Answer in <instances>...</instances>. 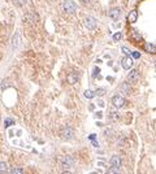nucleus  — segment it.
I'll return each mask as SVG.
<instances>
[{
    "instance_id": "obj_1",
    "label": "nucleus",
    "mask_w": 156,
    "mask_h": 174,
    "mask_svg": "<svg viewBox=\"0 0 156 174\" xmlns=\"http://www.w3.org/2000/svg\"><path fill=\"white\" fill-rule=\"evenodd\" d=\"M60 137L64 139V141H70V139L74 137V130H73L72 127H69V126L62 127L61 131H60Z\"/></svg>"
},
{
    "instance_id": "obj_2",
    "label": "nucleus",
    "mask_w": 156,
    "mask_h": 174,
    "mask_svg": "<svg viewBox=\"0 0 156 174\" xmlns=\"http://www.w3.org/2000/svg\"><path fill=\"white\" fill-rule=\"evenodd\" d=\"M62 9H64V12L66 13H74L76 12V4L73 3V0H65L64 3H62Z\"/></svg>"
},
{
    "instance_id": "obj_3",
    "label": "nucleus",
    "mask_w": 156,
    "mask_h": 174,
    "mask_svg": "<svg viewBox=\"0 0 156 174\" xmlns=\"http://www.w3.org/2000/svg\"><path fill=\"white\" fill-rule=\"evenodd\" d=\"M112 104H113L116 108H122L125 105V98L122 95H115L113 98H112Z\"/></svg>"
},
{
    "instance_id": "obj_4",
    "label": "nucleus",
    "mask_w": 156,
    "mask_h": 174,
    "mask_svg": "<svg viewBox=\"0 0 156 174\" xmlns=\"http://www.w3.org/2000/svg\"><path fill=\"white\" fill-rule=\"evenodd\" d=\"M73 165H74V158L72 156H65L61 160V166L64 168L65 170H69V168H72Z\"/></svg>"
},
{
    "instance_id": "obj_5",
    "label": "nucleus",
    "mask_w": 156,
    "mask_h": 174,
    "mask_svg": "<svg viewBox=\"0 0 156 174\" xmlns=\"http://www.w3.org/2000/svg\"><path fill=\"white\" fill-rule=\"evenodd\" d=\"M83 23H85V27L89 29V30H94V29L96 27V25H98V22H96V20L94 17H86Z\"/></svg>"
},
{
    "instance_id": "obj_6",
    "label": "nucleus",
    "mask_w": 156,
    "mask_h": 174,
    "mask_svg": "<svg viewBox=\"0 0 156 174\" xmlns=\"http://www.w3.org/2000/svg\"><path fill=\"white\" fill-rule=\"evenodd\" d=\"M109 162H111V166H115V168H119V169L122 166V158H121L119 155H115V156H112L111 160H109Z\"/></svg>"
},
{
    "instance_id": "obj_7",
    "label": "nucleus",
    "mask_w": 156,
    "mask_h": 174,
    "mask_svg": "<svg viewBox=\"0 0 156 174\" xmlns=\"http://www.w3.org/2000/svg\"><path fill=\"white\" fill-rule=\"evenodd\" d=\"M122 68L124 69H126V70H129V69H131L133 68V64H134V60H133V57L131 56H126V57H124L122 59Z\"/></svg>"
},
{
    "instance_id": "obj_8",
    "label": "nucleus",
    "mask_w": 156,
    "mask_h": 174,
    "mask_svg": "<svg viewBox=\"0 0 156 174\" xmlns=\"http://www.w3.org/2000/svg\"><path fill=\"white\" fill-rule=\"evenodd\" d=\"M138 79H139V70L138 69L130 70V73L128 74V81L131 82V83H135V82H138Z\"/></svg>"
},
{
    "instance_id": "obj_9",
    "label": "nucleus",
    "mask_w": 156,
    "mask_h": 174,
    "mask_svg": "<svg viewBox=\"0 0 156 174\" xmlns=\"http://www.w3.org/2000/svg\"><path fill=\"white\" fill-rule=\"evenodd\" d=\"M25 21L29 22V23H37L39 21V17H38L37 13L30 12V13H26L25 14Z\"/></svg>"
},
{
    "instance_id": "obj_10",
    "label": "nucleus",
    "mask_w": 156,
    "mask_h": 174,
    "mask_svg": "<svg viewBox=\"0 0 156 174\" xmlns=\"http://www.w3.org/2000/svg\"><path fill=\"white\" fill-rule=\"evenodd\" d=\"M108 16L112 18V20L117 21L120 18V16H121V11L119 8H113V9H111V11L108 12Z\"/></svg>"
},
{
    "instance_id": "obj_11",
    "label": "nucleus",
    "mask_w": 156,
    "mask_h": 174,
    "mask_svg": "<svg viewBox=\"0 0 156 174\" xmlns=\"http://www.w3.org/2000/svg\"><path fill=\"white\" fill-rule=\"evenodd\" d=\"M78 78H80V75H78V73H76V71H73V73H69V74H68L66 81H68V83H69V85H74V83H77Z\"/></svg>"
},
{
    "instance_id": "obj_12",
    "label": "nucleus",
    "mask_w": 156,
    "mask_h": 174,
    "mask_svg": "<svg viewBox=\"0 0 156 174\" xmlns=\"http://www.w3.org/2000/svg\"><path fill=\"white\" fill-rule=\"evenodd\" d=\"M129 35H130L131 39L135 40V42H140V40H142V37H140V34L136 31L135 29H131L130 33H129Z\"/></svg>"
},
{
    "instance_id": "obj_13",
    "label": "nucleus",
    "mask_w": 156,
    "mask_h": 174,
    "mask_svg": "<svg viewBox=\"0 0 156 174\" xmlns=\"http://www.w3.org/2000/svg\"><path fill=\"white\" fill-rule=\"evenodd\" d=\"M136 20H138V11H131L129 14H128V21H129V23H134V22H136Z\"/></svg>"
},
{
    "instance_id": "obj_14",
    "label": "nucleus",
    "mask_w": 156,
    "mask_h": 174,
    "mask_svg": "<svg viewBox=\"0 0 156 174\" xmlns=\"http://www.w3.org/2000/svg\"><path fill=\"white\" fill-rule=\"evenodd\" d=\"M120 89H121V91H122V92L125 94V95H128V94H130V83L129 82H124L122 85L120 86Z\"/></svg>"
},
{
    "instance_id": "obj_15",
    "label": "nucleus",
    "mask_w": 156,
    "mask_h": 174,
    "mask_svg": "<svg viewBox=\"0 0 156 174\" xmlns=\"http://www.w3.org/2000/svg\"><path fill=\"white\" fill-rule=\"evenodd\" d=\"M144 51L148 54H155V44L154 43H144Z\"/></svg>"
},
{
    "instance_id": "obj_16",
    "label": "nucleus",
    "mask_w": 156,
    "mask_h": 174,
    "mask_svg": "<svg viewBox=\"0 0 156 174\" xmlns=\"http://www.w3.org/2000/svg\"><path fill=\"white\" fill-rule=\"evenodd\" d=\"M107 174H121V173H120V169L119 168L111 166V168H108V170H107Z\"/></svg>"
},
{
    "instance_id": "obj_17",
    "label": "nucleus",
    "mask_w": 156,
    "mask_h": 174,
    "mask_svg": "<svg viewBox=\"0 0 156 174\" xmlns=\"http://www.w3.org/2000/svg\"><path fill=\"white\" fill-rule=\"evenodd\" d=\"M8 172V166L4 161H0V174H4Z\"/></svg>"
},
{
    "instance_id": "obj_18",
    "label": "nucleus",
    "mask_w": 156,
    "mask_h": 174,
    "mask_svg": "<svg viewBox=\"0 0 156 174\" xmlns=\"http://www.w3.org/2000/svg\"><path fill=\"white\" fill-rule=\"evenodd\" d=\"M109 118H111V120H113V121H117V120L120 118V114L117 113L116 110H112V112L109 113Z\"/></svg>"
},
{
    "instance_id": "obj_19",
    "label": "nucleus",
    "mask_w": 156,
    "mask_h": 174,
    "mask_svg": "<svg viewBox=\"0 0 156 174\" xmlns=\"http://www.w3.org/2000/svg\"><path fill=\"white\" fill-rule=\"evenodd\" d=\"M18 39H20V34H18V31H16V34L13 35V47L18 46Z\"/></svg>"
},
{
    "instance_id": "obj_20",
    "label": "nucleus",
    "mask_w": 156,
    "mask_h": 174,
    "mask_svg": "<svg viewBox=\"0 0 156 174\" xmlns=\"http://www.w3.org/2000/svg\"><path fill=\"white\" fill-rule=\"evenodd\" d=\"M94 96H95L94 91H91V90H86V91H85V98H87V99H92Z\"/></svg>"
},
{
    "instance_id": "obj_21",
    "label": "nucleus",
    "mask_w": 156,
    "mask_h": 174,
    "mask_svg": "<svg viewBox=\"0 0 156 174\" xmlns=\"http://www.w3.org/2000/svg\"><path fill=\"white\" fill-rule=\"evenodd\" d=\"M9 174H23V170L21 168H13Z\"/></svg>"
},
{
    "instance_id": "obj_22",
    "label": "nucleus",
    "mask_w": 156,
    "mask_h": 174,
    "mask_svg": "<svg viewBox=\"0 0 156 174\" xmlns=\"http://www.w3.org/2000/svg\"><path fill=\"white\" fill-rule=\"evenodd\" d=\"M105 92H107L105 89H98L94 94H95L96 96H103V95H105Z\"/></svg>"
},
{
    "instance_id": "obj_23",
    "label": "nucleus",
    "mask_w": 156,
    "mask_h": 174,
    "mask_svg": "<svg viewBox=\"0 0 156 174\" xmlns=\"http://www.w3.org/2000/svg\"><path fill=\"white\" fill-rule=\"evenodd\" d=\"M121 38H122V34H121V33L119 31V33H116L115 35H113V40H116V42H117V40H120Z\"/></svg>"
},
{
    "instance_id": "obj_24",
    "label": "nucleus",
    "mask_w": 156,
    "mask_h": 174,
    "mask_svg": "<svg viewBox=\"0 0 156 174\" xmlns=\"http://www.w3.org/2000/svg\"><path fill=\"white\" fill-rule=\"evenodd\" d=\"M13 124H14V121H13L12 118H8V120H5V124H4V126L8 127V126H11V125H13Z\"/></svg>"
},
{
    "instance_id": "obj_25",
    "label": "nucleus",
    "mask_w": 156,
    "mask_h": 174,
    "mask_svg": "<svg viewBox=\"0 0 156 174\" xmlns=\"http://www.w3.org/2000/svg\"><path fill=\"white\" fill-rule=\"evenodd\" d=\"M122 52H124V54H125L126 56H130V55H131V51L129 50L128 47H122Z\"/></svg>"
},
{
    "instance_id": "obj_26",
    "label": "nucleus",
    "mask_w": 156,
    "mask_h": 174,
    "mask_svg": "<svg viewBox=\"0 0 156 174\" xmlns=\"http://www.w3.org/2000/svg\"><path fill=\"white\" fill-rule=\"evenodd\" d=\"M16 3L18 4V5H25V4H27L29 3V0H16Z\"/></svg>"
},
{
    "instance_id": "obj_27",
    "label": "nucleus",
    "mask_w": 156,
    "mask_h": 174,
    "mask_svg": "<svg viewBox=\"0 0 156 174\" xmlns=\"http://www.w3.org/2000/svg\"><path fill=\"white\" fill-rule=\"evenodd\" d=\"M99 73H100V69H99V68H94V71H92V77L95 78V77H98V74H99Z\"/></svg>"
},
{
    "instance_id": "obj_28",
    "label": "nucleus",
    "mask_w": 156,
    "mask_h": 174,
    "mask_svg": "<svg viewBox=\"0 0 156 174\" xmlns=\"http://www.w3.org/2000/svg\"><path fill=\"white\" fill-rule=\"evenodd\" d=\"M131 57H134V59H139L140 55H139V52H131Z\"/></svg>"
},
{
    "instance_id": "obj_29",
    "label": "nucleus",
    "mask_w": 156,
    "mask_h": 174,
    "mask_svg": "<svg viewBox=\"0 0 156 174\" xmlns=\"http://www.w3.org/2000/svg\"><path fill=\"white\" fill-rule=\"evenodd\" d=\"M92 146H94V147H99V143H98L95 139H92Z\"/></svg>"
},
{
    "instance_id": "obj_30",
    "label": "nucleus",
    "mask_w": 156,
    "mask_h": 174,
    "mask_svg": "<svg viewBox=\"0 0 156 174\" xmlns=\"http://www.w3.org/2000/svg\"><path fill=\"white\" fill-rule=\"evenodd\" d=\"M95 116H96L98 118H101V117H103V113H101V112H98V113H96Z\"/></svg>"
},
{
    "instance_id": "obj_31",
    "label": "nucleus",
    "mask_w": 156,
    "mask_h": 174,
    "mask_svg": "<svg viewBox=\"0 0 156 174\" xmlns=\"http://www.w3.org/2000/svg\"><path fill=\"white\" fill-rule=\"evenodd\" d=\"M81 2L83 3V4H89V3H91V2H92V0H81Z\"/></svg>"
},
{
    "instance_id": "obj_32",
    "label": "nucleus",
    "mask_w": 156,
    "mask_h": 174,
    "mask_svg": "<svg viewBox=\"0 0 156 174\" xmlns=\"http://www.w3.org/2000/svg\"><path fill=\"white\" fill-rule=\"evenodd\" d=\"M95 138H96V135H95V134H91L90 137H89V139H91V141H92V139H95Z\"/></svg>"
},
{
    "instance_id": "obj_33",
    "label": "nucleus",
    "mask_w": 156,
    "mask_h": 174,
    "mask_svg": "<svg viewBox=\"0 0 156 174\" xmlns=\"http://www.w3.org/2000/svg\"><path fill=\"white\" fill-rule=\"evenodd\" d=\"M98 104H99L100 107H104V101H101V100H100V101H99V103H98Z\"/></svg>"
},
{
    "instance_id": "obj_34",
    "label": "nucleus",
    "mask_w": 156,
    "mask_h": 174,
    "mask_svg": "<svg viewBox=\"0 0 156 174\" xmlns=\"http://www.w3.org/2000/svg\"><path fill=\"white\" fill-rule=\"evenodd\" d=\"M107 79H108V81H111V82H112V81H113V77H107Z\"/></svg>"
},
{
    "instance_id": "obj_35",
    "label": "nucleus",
    "mask_w": 156,
    "mask_h": 174,
    "mask_svg": "<svg viewBox=\"0 0 156 174\" xmlns=\"http://www.w3.org/2000/svg\"><path fill=\"white\" fill-rule=\"evenodd\" d=\"M62 174H73V173H70L69 170H65V172H64V173H62Z\"/></svg>"
}]
</instances>
